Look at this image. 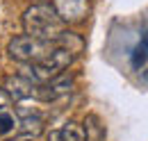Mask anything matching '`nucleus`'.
Instances as JSON below:
<instances>
[{"label": "nucleus", "mask_w": 148, "mask_h": 141, "mask_svg": "<svg viewBox=\"0 0 148 141\" xmlns=\"http://www.w3.org/2000/svg\"><path fill=\"white\" fill-rule=\"evenodd\" d=\"M75 87L73 75H66V73H59L53 80H48L46 84H41V103H53L57 98H64L69 96Z\"/></svg>", "instance_id": "6"}, {"label": "nucleus", "mask_w": 148, "mask_h": 141, "mask_svg": "<svg viewBox=\"0 0 148 141\" xmlns=\"http://www.w3.org/2000/svg\"><path fill=\"white\" fill-rule=\"evenodd\" d=\"M23 27H25V34L53 41L55 46H57L59 34L66 30L64 21L59 18V14L55 12V7L50 2H34V5H30L23 12Z\"/></svg>", "instance_id": "1"}, {"label": "nucleus", "mask_w": 148, "mask_h": 141, "mask_svg": "<svg viewBox=\"0 0 148 141\" xmlns=\"http://www.w3.org/2000/svg\"><path fill=\"white\" fill-rule=\"evenodd\" d=\"M9 105H12V98L7 96V91L0 87V112L2 109H9Z\"/></svg>", "instance_id": "12"}, {"label": "nucleus", "mask_w": 148, "mask_h": 141, "mask_svg": "<svg viewBox=\"0 0 148 141\" xmlns=\"http://www.w3.org/2000/svg\"><path fill=\"white\" fill-rule=\"evenodd\" d=\"M141 82H148V70H141Z\"/></svg>", "instance_id": "13"}, {"label": "nucleus", "mask_w": 148, "mask_h": 141, "mask_svg": "<svg viewBox=\"0 0 148 141\" xmlns=\"http://www.w3.org/2000/svg\"><path fill=\"white\" fill-rule=\"evenodd\" d=\"M21 132L23 134H27V137H39L41 132H43V116L39 114V112H25V109H21Z\"/></svg>", "instance_id": "8"}, {"label": "nucleus", "mask_w": 148, "mask_h": 141, "mask_svg": "<svg viewBox=\"0 0 148 141\" xmlns=\"http://www.w3.org/2000/svg\"><path fill=\"white\" fill-rule=\"evenodd\" d=\"M59 18L66 23H82L89 14V2L87 0H50Z\"/></svg>", "instance_id": "5"}, {"label": "nucleus", "mask_w": 148, "mask_h": 141, "mask_svg": "<svg viewBox=\"0 0 148 141\" xmlns=\"http://www.w3.org/2000/svg\"><path fill=\"white\" fill-rule=\"evenodd\" d=\"M75 62V55L66 48H59L57 46L48 57H43L41 62H34V64H23V77H27L30 82L34 84H46L48 80H53L55 75L64 73L71 64Z\"/></svg>", "instance_id": "2"}, {"label": "nucleus", "mask_w": 148, "mask_h": 141, "mask_svg": "<svg viewBox=\"0 0 148 141\" xmlns=\"http://www.w3.org/2000/svg\"><path fill=\"white\" fill-rule=\"evenodd\" d=\"M146 62H148V30L141 34L139 43L134 46V50H132V55H130V64H132V68H141Z\"/></svg>", "instance_id": "10"}, {"label": "nucleus", "mask_w": 148, "mask_h": 141, "mask_svg": "<svg viewBox=\"0 0 148 141\" xmlns=\"http://www.w3.org/2000/svg\"><path fill=\"white\" fill-rule=\"evenodd\" d=\"M46 139L48 141H84V130H82L80 123L69 121V123H64L57 130H50L46 134Z\"/></svg>", "instance_id": "7"}, {"label": "nucleus", "mask_w": 148, "mask_h": 141, "mask_svg": "<svg viewBox=\"0 0 148 141\" xmlns=\"http://www.w3.org/2000/svg\"><path fill=\"white\" fill-rule=\"evenodd\" d=\"M55 48L57 46L53 41L37 39V36H32V34H21V36H14L9 41L7 53L18 64H34V62H41L43 57H48Z\"/></svg>", "instance_id": "3"}, {"label": "nucleus", "mask_w": 148, "mask_h": 141, "mask_svg": "<svg viewBox=\"0 0 148 141\" xmlns=\"http://www.w3.org/2000/svg\"><path fill=\"white\" fill-rule=\"evenodd\" d=\"M2 89L7 91V96L16 103H25V100H41V84L30 82L23 75H7L2 80Z\"/></svg>", "instance_id": "4"}, {"label": "nucleus", "mask_w": 148, "mask_h": 141, "mask_svg": "<svg viewBox=\"0 0 148 141\" xmlns=\"http://www.w3.org/2000/svg\"><path fill=\"white\" fill-rule=\"evenodd\" d=\"M82 130H84V141H105L107 139L105 123L100 121L98 114H87V118L82 123Z\"/></svg>", "instance_id": "9"}, {"label": "nucleus", "mask_w": 148, "mask_h": 141, "mask_svg": "<svg viewBox=\"0 0 148 141\" xmlns=\"http://www.w3.org/2000/svg\"><path fill=\"white\" fill-rule=\"evenodd\" d=\"M16 125H18V118H16L9 109H2V112H0V134H9Z\"/></svg>", "instance_id": "11"}]
</instances>
